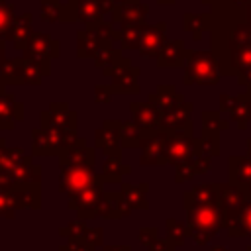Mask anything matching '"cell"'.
<instances>
[{"label": "cell", "mask_w": 251, "mask_h": 251, "mask_svg": "<svg viewBox=\"0 0 251 251\" xmlns=\"http://www.w3.org/2000/svg\"><path fill=\"white\" fill-rule=\"evenodd\" d=\"M188 214V235L196 243H208L212 235L218 233V229L224 224V214L210 204H194L186 206Z\"/></svg>", "instance_id": "1"}, {"label": "cell", "mask_w": 251, "mask_h": 251, "mask_svg": "<svg viewBox=\"0 0 251 251\" xmlns=\"http://www.w3.org/2000/svg\"><path fill=\"white\" fill-rule=\"evenodd\" d=\"M229 235H251V202L243 204L233 218H224Z\"/></svg>", "instance_id": "2"}, {"label": "cell", "mask_w": 251, "mask_h": 251, "mask_svg": "<svg viewBox=\"0 0 251 251\" xmlns=\"http://www.w3.org/2000/svg\"><path fill=\"white\" fill-rule=\"evenodd\" d=\"M167 231H169V241H173V245H180L188 235V227H184L175 220L167 222Z\"/></svg>", "instance_id": "3"}, {"label": "cell", "mask_w": 251, "mask_h": 251, "mask_svg": "<svg viewBox=\"0 0 251 251\" xmlns=\"http://www.w3.org/2000/svg\"><path fill=\"white\" fill-rule=\"evenodd\" d=\"M147 251H175L171 241H155L151 247H147Z\"/></svg>", "instance_id": "4"}, {"label": "cell", "mask_w": 251, "mask_h": 251, "mask_svg": "<svg viewBox=\"0 0 251 251\" xmlns=\"http://www.w3.org/2000/svg\"><path fill=\"white\" fill-rule=\"evenodd\" d=\"M65 251H92V245L86 243V241H82V243H73V245H69Z\"/></svg>", "instance_id": "5"}, {"label": "cell", "mask_w": 251, "mask_h": 251, "mask_svg": "<svg viewBox=\"0 0 251 251\" xmlns=\"http://www.w3.org/2000/svg\"><path fill=\"white\" fill-rule=\"evenodd\" d=\"M106 251H131L129 245H114V247H106Z\"/></svg>", "instance_id": "6"}, {"label": "cell", "mask_w": 251, "mask_h": 251, "mask_svg": "<svg viewBox=\"0 0 251 251\" xmlns=\"http://www.w3.org/2000/svg\"><path fill=\"white\" fill-rule=\"evenodd\" d=\"M212 251H226V249H224V247H214Z\"/></svg>", "instance_id": "7"}, {"label": "cell", "mask_w": 251, "mask_h": 251, "mask_svg": "<svg viewBox=\"0 0 251 251\" xmlns=\"http://www.w3.org/2000/svg\"><path fill=\"white\" fill-rule=\"evenodd\" d=\"M247 251H251V245H249V247H247Z\"/></svg>", "instance_id": "8"}]
</instances>
